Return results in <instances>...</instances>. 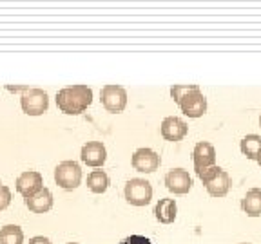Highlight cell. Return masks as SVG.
Returning <instances> with one entry per match:
<instances>
[{
    "mask_svg": "<svg viewBox=\"0 0 261 244\" xmlns=\"http://www.w3.org/2000/svg\"><path fill=\"white\" fill-rule=\"evenodd\" d=\"M196 175L203 181L208 195H212V197H223L230 188V177H228L227 170L216 167V165L203 168V170H196Z\"/></svg>",
    "mask_w": 261,
    "mask_h": 244,
    "instance_id": "cell-2",
    "label": "cell"
},
{
    "mask_svg": "<svg viewBox=\"0 0 261 244\" xmlns=\"http://www.w3.org/2000/svg\"><path fill=\"white\" fill-rule=\"evenodd\" d=\"M165 187L176 195L189 194L192 188V177L185 168H172L165 174Z\"/></svg>",
    "mask_w": 261,
    "mask_h": 244,
    "instance_id": "cell-10",
    "label": "cell"
},
{
    "mask_svg": "<svg viewBox=\"0 0 261 244\" xmlns=\"http://www.w3.org/2000/svg\"><path fill=\"white\" fill-rule=\"evenodd\" d=\"M192 163H194V170H203V168L214 167L216 165V150L208 141L196 143L194 150H192Z\"/></svg>",
    "mask_w": 261,
    "mask_h": 244,
    "instance_id": "cell-13",
    "label": "cell"
},
{
    "mask_svg": "<svg viewBox=\"0 0 261 244\" xmlns=\"http://www.w3.org/2000/svg\"><path fill=\"white\" fill-rule=\"evenodd\" d=\"M109 185V175L103 170H93L87 175V187H89V190L93 194H103V192H107Z\"/></svg>",
    "mask_w": 261,
    "mask_h": 244,
    "instance_id": "cell-17",
    "label": "cell"
},
{
    "mask_svg": "<svg viewBox=\"0 0 261 244\" xmlns=\"http://www.w3.org/2000/svg\"><path fill=\"white\" fill-rule=\"evenodd\" d=\"M80 159L84 165L87 167H103V163L107 161V148L102 141H87L82 146L80 150Z\"/></svg>",
    "mask_w": 261,
    "mask_h": 244,
    "instance_id": "cell-11",
    "label": "cell"
},
{
    "mask_svg": "<svg viewBox=\"0 0 261 244\" xmlns=\"http://www.w3.org/2000/svg\"><path fill=\"white\" fill-rule=\"evenodd\" d=\"M256 161L259 163V167H261V150H259V154H257V158H256Z\"/></svg>",
    "mask_w": 261,
    "mask_h": 244,
    "instance_id": "cell-25",
    "label": "cell"
},
{
    "mask_svg": "<svg viewBox=\"0 0 261 244\" xmlns=\"http://www.w3.org/2000/svg\"><path fill=\"white\" fill-rule=\"evenodd\" d=\"M259 127H261V114H259Z\"/></svg>",
    "mask_w": 261,
    "mask_h": 244,
    "instance_id": "cell-26",
    "label": "cell"
},
{
    "mask_svg": "<svg viewBox=\"0 0 261 244\" xmlns=\"http://www.w3.org/2000/svg\"><path fill=\"white\" fill-rule=\"evenodd\" d=\"M198 89H200L198 83H189V85H172L171 87V98L176 103H179L181 98L187 96V94L192 93V90H198Z\"/></svg>",
    "mask_w": 261,
    "mask_h": 244,
    "instance_id": "cell-20",
    "label": "cell"
},
{
    "mask_svg": "<svg viewBox=\"0 0 261 244\" xmlns=\"http://www.w3.org/2000/svg\"><path fill=\"white\" fill-rule=\"evenodd\" d=\"M20 107L28 116H42L49 109V96L44 89L29 87L20 96Z\"/></svg>",
    "mask_w": 261,
    "mask_h": 244,
    "instance_id": "cell-4",
    "label": "cell"
},
{
    "mask_svg": "<svg viewBox=\"0 0 261 244\" xmlns=\"http://www.w3.org/2000/svg\"><path fill=\"white\" fill-rule=\"evenodd\" d=\"M160 163H162V158H160L158 152H154L152 148H138V150L133 154L130 158V165L133 168L138 172H143V174H152L160 168Z\"/></svg>",
    "mask_w": 261,
    "mask_h": 244,
    "instance_id": "cell-7",
    "label": "cell"
},
{
    "mask_svg": "<svg viewBox=\"0 0 261 244\" xmlns=\"http://www.w3.org/2000/svg\"><path fill=\"white\" fill-rule=\"evenodd\" d=\"M241 210L249 217H259L261 216V190L252 188L247 192L243 199H241Z\"/></svg>",
    "mask_w": 261,
    "mask_h": 244,
    "instance_id": "cell-16",
    "label": "cell"
},
{
    "mask_svg": "<svg viewBox=\"0 0 261 244\" xmlns=\"http://www.w3.org/2000/svg\"><path fill=\"white\" fill-rule=\"evenodd\" d=\"M67 244H80V242H67Z\"/></svg>",
    "mask_w": 261,
    "mask_h": 244,
    "instance_id": "cell-27",
    "label": "cell"
},
{
    "mask_svg": "<svg viewBox=\"0 0 261 244\" xmlns=\"http://www.w3.org/2000/svg\"><path fill=\"white\" fill-rule=\"evenodd\" d=\"M55 181L64 190H74L82 183V168L76 161H62L55 168Z\"/></svg>",
    "mask_w": 261,
    "mask_h": 244,
    "instance_id": "cell-5",
    "label": "cell"
},
{
    "mask_svg": "<svg viewBox=\"0 0 261 244\" xmlns=\"http://www.w3.org/2000/svg\"><path fill=\"white\" fill-rule=\"evenodd\" d=\"M42 188H44V177H42V174L37 170H25L16 177V192H18L24 199L33 197V195L38 194Z\"/></svg>",
    "mask_w": 261,
    "mask_h": 244,
    "instance_id": "cell-9",
    "label": "cell"
},
{
    "mask_svg": "<svg viewBox=\"0 0 261 244\" xmlns=\"http://www.w3.org/2000/svg\"><path fill=\"white\" fill-rule=\"evenodd\" d=\"M29 244H53V242H51L47 237L37 235V237H33V239H29Z\"/></svg>",
    "mask_w": 261,
    "mask_h": 244,
    "instance_id": "cell-23",
    "label": "cell"
},
{
    "mask_svg": "<svg viewBox=\"0 0 261 244\" xmlns=\"http://www.w3.org/2000/svg\"><path fill=\"white\" fill-rule=\"evenodd\" d=\"M240 148H241V152L247 156V159H256L261 150V136H257V134L245 136L240 141Z\"/></svg>",
    "mask_w": 261,
    "mask_h": 244,
    "instance_id": "cell-19",
    "label": "cell"
},
{
    "mask_svg": "<svg viewBox=\"0 0 261 244\" xmlns=\"http://www.w3.org/2000/svg\"><path fill=\"white\" fill-rule=\"evenodd\" d=\"M160 132H162V136L167 139V141L176 143V141H181V139L187 136L189 127H187V123L181 118H178V116H169V118H165L162 121Z\"/></svg>",
    "mask_w": 261,
    "mask_h": 244,
    "instance_id": "cell-12",
    "label": "cell"
},
{
    "mask_svg": "<svg viewBox=\"0 0 261 244\" xmlns=\"http://www.w3.org/2000/svg\"><path fill=\"white\" fill-rule=\"evenodd\" d=\"M91 103H93V89L84 83L64 87L57 93V107L60 109V112L69 116L86 112Z\"/></svg>",
    "mask_w": 261,
    "mask_h": 244,
    "instance_id": "cell-1",
    "label": "cell"
},
{
    "mask_svg": "<svg viewBox=\"0 0 261 244\" xmlns=\"http://www.w3.org/2000/svg\"><path fill=\"white\" fill-rule=\"evenodd\" d=\"M53 203H55L53 194H51V190L45 187L42 188L38 194H35L33 197L25 199V206H28L33 214H45V211H49L51 208H53Z\"/></svg>",
    "mask_w": 261,
    "mask_h": 244,
    "instance_id": "cell-14",
    "label": "cell"
},
{
    "mask_svg": "<svg viewBox=\"0 0 261 244\" xmlns=\"http://www.w3.org/2000/svg\"><path fill=\"white\" fill-rule=\"evenodd\" d=\"M125 201L133 206H147L152 199V185L142 177L129 179L123 188Z\"/></svg>",
    "mask_w": 261,
    "mask_h": 244,
    "instance_id": "cell-3",
    "label": "cell"
},
{
    "mask_svg": "<svg viewBox=\"0 0 261 244\" xmlns=\"http://www.w3.org/2000/svg\"><path fill=\"white\" fill-rule=\"evenodd\" d=\"M6 89L11 90V93H25L29 87L28 85H6Z\"/></svg>",
    "mask_w": 261,
    "mask_h": 244,
    "instance_id": "cell-24",
    "label": "cell"
},
{
    "mask_svg": "<svg viewBox=\"0 0 261 244\" xmlns=\"http://www.w3.org/2000/svg\"><path fill=\"white\" fill-rule=\"evenodd\" d=\"M240 244H249V242H240Z\"/></svg>",
    "mask_w": 261,
    "mask_h": 244,
    "instance_id": "cell-28",
    "label": "cell"
},
{
    "mask_svg": "<svg viewBox=\"0 0 261 244\" xmlns=\"http://www.w3.org/2000/svg\"><path fill=\"white\" fill-rule=\"evenodd\" d=\"M178 105L185 116L196 119V118H201V116L207 112V98H205V94L198 89V90H192V93H189L187 96L181 98Z\"/></svg>",
    "mask_w": 261,
    "mask_h": 244,
    "instance_id": "cell-8",
    "label": "cell"
},
{
    "mask_svg": "<svg viewBox=\"0 0 261 244\" xmlns=\"http://www.w3.org/2000/svg\"><path fill=\"white\" fill-rule=\"evenodd\" d=\"M0 244H24V232L16 224H6L0 228Z\"/></svg>",
    "mask_w": 261,
    "mask_h": 244,
    "instance_id": "cell-18",
    "label": "cell"
},
{
    "mask_svg": "<svg viewBox=\"0 0 261 244\" xmlns=\"http://www.w3.org/2000/svg\"><path fill=\"white\" fill-rule=\"evenodd\" d=\"M176 214H178V206H176L174 199H160L154 206V216L162 224H171L176 221Z\"/></svg>",
    "mask_w": 261,
    "mask_h": 244,
    "instance_id": "cell-15",
    "label": "cell"
},
{
    "mask_svg": "<svg viewBox=\"0 0 261 244\" xmlns=\"http://www.w3.org/2000/svg\"><path fill=\"white\" fill-rule=\"evenodd\" d=\"M11 204V190L6 185H0V211Z\"/></svg>",
    "mask_w": 261,
    "mask_h": 244,
    "instance_id": "cell-21",
    "label": "cell"
},
{
    "mask_svg": "<svg viewBox=\"0 0 261 244\" xmlns=\"http://www.w3.org/2000/svg\"><path fill=\"white\" fill-rule=\"evenodd\" d=\"M120 244H151V240L145 239V237L133 235V237H127V239H123Z\"/></svg>",
    "mask_w": 261,
    "mask_h": 244,
    "instance_id": "cell-22",
    "label": "cell"
},
{
    "mask_svg": "<svg viewBox=\"0 0 261 244\" xmlns=\"http://www.w3.org/2000/svg\"><path fill=\"white\" fill-rule=\"evenodd\" d=\"M100 100H102V105L107 112L118 114L123 112L127 105V90L122 85H103L100 90Z\"/></svg>",
    "mask_w": 261,
    "mask_h": 244,
    "instance_id": "cell-6",
    "label": "cell"
}]
</instances>
